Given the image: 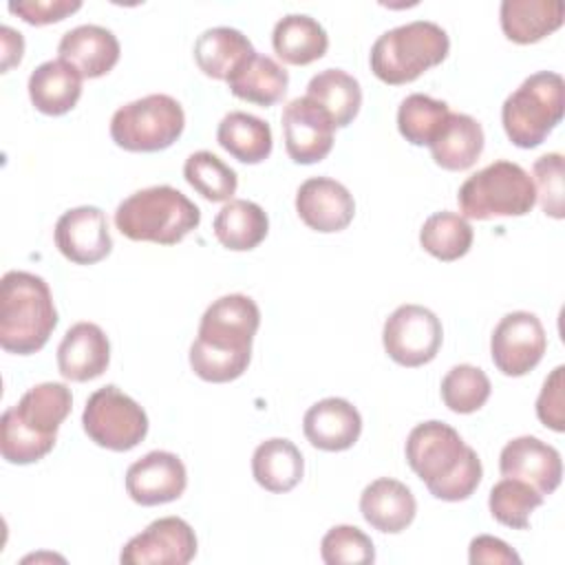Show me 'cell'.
Instances as JSON below:
<instances>
[{"label": "cell", "instance_id": "obj_21", "mask_svg": "<svg viewBox=\"0 0 565 565\" xmlns=\"http://www.w3.org/2000/svg\"><path fill=\"white\" fill-rule=\"evenodd\" d=\"M57 53L60 60L71 64L82 77L95 79L115 68L121 49L110 29L99 24H79L62 35Z\"/></svg>", "mask_w": 565, "mask_h": 565}, {"label": "cell", "instance_id": "obj_28", "mask_svg": "<svg viewBox=\"0 0 565 565\" xmlns=\"http://www.w3.org/2000/svg\"><path fill=\"white\" fill-rule=\"evenodd\" d=\"M271 46L285 64L305 66L327 53L329 35L316 18L305 13H289L276 22Z\"/></svg>", "mask_w": 565, "mask_h": 565}, {"label": "cell", "instance_id": "obj_16", "mask_svg": "<svg viewBox=\"0 0 565 565\" xmlns=\"http://www.w3.org/2000/svg\"><path fill=\"white\" fill-rule=\"evenodd\" d=\"M188 486L183 461L168 450H152L128 466L126 492L139 505H161L179 499Z\"/></svg>", "mask_w": 565, "mask_h": 565}, {"label": "cell", "instance_id": "obj_8", "mask_svg": "<svg viewBox=\"0 0 565 565\" xmlns=\"http://www.w3.org/2000/svg\"><path fill=\"white\" fill-rule=\"evenodd\" d=\"M457 203L463 218L523 216L534 207L536 190L532 177L519 163L499 159L461 183Z\"/></svg>", "mask_w": 565, "mask_h": 565}, {"label": "cell", "instance_id": "obj_3", "mask_svg": "<svg viewBox=\"0 0 565 565\" xmlns=\"http://www.w3.org/2000/svg\"><path fill=\"white\" fill-rule=\"evenodd\" d=\"M73 406L71 388L62 382L31 386L15 406L0 417V452L15 466L35 463L46 457L57 439L60 424Z\"/></svg>", "mask_w": 565, "mask_h": 565}, {"label": "cell", "instance_id": "obj_22", "mask_svg": "<svg viewBox=\"0 0 565 565\" xmlns=\"http://www.w3.org/2000/svg\"><path fill=\"white\" fill-rule=\"evenodd\" d=\"M360 512L373 530L397 534L413 523L417 501L406 483L391 477H380L362 490Z\"/></svg>", "mask_w": 565, "mask_h": 565}, {"label": "cell", "instance_id": "obj_11", "mask_svg": "<svg viewBox=\"0 0 565 565\" xmlns=\"http://www.w3.org/2000/svg\"><path fill=\"white\" fill-rule=\"evenodd\" d=\"M441 340V320L422 305H399L382 329L384 351L393 362L408 369L433 362Z\"/></svg>", "mask_w": 565, "mask_h": 565}, {"label": "cell", "instance_id": "obj_39", "mask_svg": "<svg viewBox=\"0 0 565 565\" xmlns=\"http://www.w3.org/2000/svg\"><path fill=\"white\" fill-rule=\"evenodd\" d=\"M534 190L541 207L552 218H563V154L547 152L534 161Z\"/></svg>", "mask_w": 565, "mask_h": 565}, {"label": "cell", "instance_id": "obj_14", "mask_svg": "<svg viewBox=\"0 0 565 565\" xmlns=\"http://www.w3.org/2000/svg\"><path fill=\"white\" fill-rule=\"evenodd\" d=\"M285 150L291 161L309 166L322 161L333 148L335 124L329 113L307 95L291 99L280 115Z\"/></svg>", "mask_w": 565, "mask_h": 565}, {"label": "cell", "instance_id": "obj_34", "mask_svg": "<svg viewBox=\"0 0 565 565\" xmlns=\"http://www.w3.org/2000/svg\"><path fill=\"white\" fill-rule=\"evenodd\" d=\"M450 108L446 102L424 93H413L397 108V130L413 146H430L441 132Z\"/></svg>", "mask_w": 565, "mask_h": 565}, {"label": "cell", "instance_id": "obj_19", "mask_svg": "<svg viewBox=\"0 0 565 565\" xmlns=\"http://www.w3.org/2000/svg\"><path fill=\"white\" fill-rule=\"evenodd\" d=\"M302 430L313 448L340 452L360 439L362 417L349 399L324 397L307 408Z\"/></svg>", "mask_w": 565, "mask_h": 565}, {"label": "cell", "instance_id": "obj_37", "mask_svg": "<svg viewBox=\"0 0 565 565\" xmlns=\"http://www.w3.org/2000/svg\"><path fill=\"white\" fill-rule=\"evenodd\" d=\"M492 384L483 369L472 364L452 366L441 380V399L444 404L459 415L479 411L490 397Z\"/></svg>", "mask_w": 565, "mask_h": 565}, {"label": "cell", "instance_id": "obj_17", "mask_svg": "<svg viewBox=\"0 0 565 565\" xmlns=\"http://www.w3.org/2000/svg\"><path fill=\"white\" fill-rule=\"evenodd\" d=\"M499 470L503 477L521 479L547 497L561 483L563 461L554 446L539 437L523 435L503 446L499 455Z\"/></svg>", "mask_w": 565, "mask_h": 565}, {"label": "cell", "instance_id": "obj_2", "mask_svg": "<svg viewBox=\"0 0 565 565\" xmlns=\"http://www.w3.org/2000/svg\"><path fill=\"white\" fill-rule=\"evenodd\" d=\"M406 461L441 501H463L481 483V459L446 422L417 424L406 437Z\"/></svg>", "mask_w": 565, "mask_h": 565}, {"label": "cell", "instance_id": "obj_38", "mask_svg": "<svg viewBox=\"0 0 565 565\" xmlns=\"http://www.w3.org/2000/svg\"><path fill=\"white\" fill-rule=\"evenodd\" d=\"M320 556L327 565H369L375 561V547L355 525H333L320 543Z\"/></svg>", "mask_w": 565, "mask_h": 565}, {"label": "cell", "instance_id": "obj_23", "mask_svg": "<svg viewBox=\"0 0 565 565\" xmlns=\"http://www.w3.org/2000/svg\"><path fill=\"white\" fill-rule=\"evenodd\" d=\"M82 75L64 60L42 62L29 75V99L35 110L57 117L75 108L82 97Z\"/></svg>", "mask_w": 565, "mask_h": 565}, {"label": "cell", "instance_id": "obj_18", "mask_svg": "<svg viewBox=\"0 0 565 565\" xmlns=\"http://www.w3.org/2000/svg\"><path fill=\"white\" fill-rule=\"evenodd\" d=\"M296 212L307 227L331 234L349 227L355 214V201L340 181L311 177L296 192Z\"/></svg>", "mask_w": 565, "mask_h": 565}, {"label": "cell", "instance_id": "obj_4", "mask_svg": "<svg viewBox=\"0 0 565 565\" xmlns=\"http://www.w3.org/2000/svg\"><path fill=\"white\" fill-rule=\"evenodd\" d=\"M55 327L57 311L46 280L22 269L7 271L0 280V347L31 355L49 342Z\"/></svg>", "mask_w": 565, "mask_h": 565}, {"label": "cell", "instance_id": "obj_25", "mask_svg": "<svg viewBox=\"0 0 565 565\" xmlns=\"http://www.w3.org/2000/svg\"><path fill=\"white\" fill-rule=\"evenodd\" d=\"M563 2L558 0H503L499 22L508 40L534 44L563 24Z\"/></svg>", "mask_w": 565, "mask_h": 565}, {"label": "cell", "instance_id": "obj_43", "mask_svg": "<svg viewBox=\"0 0 565 565\" xmlns=\"http://www.w3.org/2000/svg\"><path fill=\"white\" fill-rule=\"evenodd\" d=\"M0 38H2V73H7L13 64H20L24 53V40L20 31L7 24L0 26Z\"/></svg>", "mask_w": 565, "mask_h": 565}, {"label": "cell", "instance_id": "obj_31", "mask_svg": "<svg viewBox=\"0 0 565 565\" xmlns=\"http://www.w3.org/2000/svg\"><path fill=\"white\" fill-rule=\"evenodd\" d=\"M216 141L241 163L265 161L271 154L274 146L269 124L243 110H232L218 121Z\"/></svg>", "mask_w": 565, "mask_h": 565}, {"label": "cell", "instance_id": "obj_9", "mask_svg": "<svg viewBox=\"0 0 565 565\" xmlns=\"http://www.w3.org/2000/svg\"><path fill=\"white\" fill-rule=\"evenodd\" d=\"M185 128L181 104L166 95L152 93L128 102L110 119L113 141L128 152H159L170 148Z\"/></svg>", "mask_w": 565, "mask_h": 565}, {"label": "cell", "instance_id": "obj_6", "mask_svg": "<svg viewBox=\"0 0 565 565\" xmlns=\"http://www.w3.org/2000/svg\"><path fill=\"white\" fill-rule=\"evenodd\" d=\"M450 51L448 33L430 20H413L384 31L371 46L373 75L391 86L408 84L441 64Z\"/></svg>", "mask_w": 565, "mask_h": 565}, {"label": "cell", "instance_id": "obj_32", "mask_svg": "<svg viewBox=\"0 0 565 565\" xmlns=\"http://www.w3.org/2000/svg\"><path fill=\"white\" fill-rule=\"evenodd\" d=\"M307 97L322 106L335 128L349 126L362 106L360 82L342 68H324L307 84Z\"/></svg>", "mask_w": 565, "mask_h": 565}, {"label": "cell", "instance_id": "obj_20", "mask_svg": "<svg viewBox=\"0 0 565 565\" xmlns=\"http://www.w3.org/2000/svg\"><path fill=\"white\" fill-rule=\"evenodd\" d=\"M110 362V342L95 322H75L57 347V369L64 380L88 382L99 377Z\"/></svg>", "mask_w": 565, "mask_h": 565}, {"label": "cell", "instance_id": "obj_35", "mask_svg": "<svg viewBox=\"0 0 565 565\" xmlns=\"http://www.w3.org/2000/svg\"><path fill=\"white\" fill-rule=\"evenodd\" d=\"M543 494L530 483L512 477L497 481L488 497V508L494 521L512 530H525L530 525V514L543 503Z\"/></svg>", "mask_w": 565, "mask_h": 565}, {"label": "cell", "instance_id": "obj_12", "mask_svg": "<svg viewBox=\"0 0 565 565\" xmlns=\"http://www.w3.org/2000/svg\"><path fill=\"white\" fill-rule=\"evenodd\" d=\"M547 349V335L541 320L530 311L505 313L490 338V355L494 366L508 377L530 373Z\"/></svg>", "mask_w": 565, "mask_h": 565}, {"label": "cell", "instance_id": "obj_24", "mask_svg": "<svg viewBox=\"0 0 565 565\" xmlns=\"http://www.w3.org/2000/svg\"><path fill=\"white\" fill-rule=\"evenodd\" d=\"M225 82L234 97L265 108L274 106L285 97L289 86V73L274 57L254 51L236 66V71Z\"/></svg>", "mask_w": 565, "mask_h": 565}, {"label": "cell", "instance_id": "obj_36", "mask_svg": "<svg viewBox=\"0 0 565 565\" xmlns=\"http://www.w3.org/2000/svg\"><path fill=\"white\" fill-rule=\"evenodd\" d=\"M183 177L194 192L212 203L230 201L236 192V172L210 150L192 152L183 163Z\"/></svg>", "mask_w": 565, "mask_h": 565}, {"label": "cell", "instance_id": "obj_15", "mask_svg": "<svg viewBox=\"0 0 565 565\" xmlns=\"http://www.w3.org/2000/svg\"><path fill=\"white\" fill-rule=\"evenodd\" d=\"M55 247L75 265H95L113 249L106 214L95 205L66 210L53 230Z\"/></svg>", "mask_w": 565, "mask_h": 565}, {"label": "cell", "instance_id": "obj_41", "mask_svg": "<svg viewBox=\"0 0 565 565\" xmlns=\"http://www.w3.org/2000/svg\"><path fill=\"white\" fill-rule=\"evenodd\" d=\"M563 366H556L543 382V388L536 399V417L552 430H565L563 415Z\"/></svg>", "mask_w": 565, "mask_h": 565}, {"label": "cell", "instance_id": "obj_5", "mask_svg": "<svg viewBox=\"0 0 565 565\" xmlns=\"http://www.w3.org/2000/svg\"><path fill=\"white\" fill-rule=\"evenodd\" d=\"M201 223V210L172 185L132 192L115 210L117 230L130 241L177 245Z\"/></svg>", "mask_w": 565, "mask_h": 565}, {"label": "cell", "instance_id": "obj_26", "mask_svg": "<svg viewBox=\"0 0 565 565\" xmlns=\"http://www.w3.org/2000/svg\"><path fill=\"white\" fill-rule=\"evenodd\" d=\"M483 128L466 113H450L441 132L428 146L435 163L444 170H468L483 152Z\"/></svg>", "mask_w": 565, "mask_h": 565}, {"label": "cell", "instance_id": "obj_1", "mask_svg": "<svg viewBox=\"0 0 565 565\" xmlns=\"http://www.w3.org/2000/svg\"><path fill=\"white\" fill-rule=\"evenodd\" d=\"M260 324L258 305L245 294L216 298L201 316L190 347L192 371L214 384L241 377L252 360V340Z\"/></svg>", "mask_w": 565, "mask_h": 565}, {"label": "cell", "instance_id": "obj_29", "mask_svg": "<svg viewBox=\"0 0 565 565\" xmlns=\"http://www.w3.org/2000/svg\"><path fill=\"white\" fill-rule=\"evenodd\" d=\"M212 230L223 247L232 252H249L265 241L269 218L258 203L247 199H230L214 216Z\"/></svg>", "mask_w": 565, "mask_h": 565}, {"label": "cell", "instance_id": "obj_30", "mask_svg": "<svg viewBox=\"0 0 565 565\" xmlns=\"http://www.w3.org/2000/svg\"><path fill=\"white\" fill-rule=\"evenodd\" d=\"M194 62L212 79H227L236 66L254 53L252 42L238 29L212 26L194 42Z\"/></svg>", "mask_w": 565, "mask_h": 565}, {"label": "cell", "instance_id": "obj_40", "mask_svg": "<svg viewBox=\"0 0 565 565\" xmlns=\"http://www.w3.org/2000/svg\"><path fill=\"white\" fill-rule=\"evenodd\" d=\"M82 9L79 0H20L9 2V11L22 18L26 24L44 26L64 20L66 15Z\"/></svg>", "mask_w": 565, "mask_h": 565}, {"label": "cell", "instance_id": "obj_10", "mask_svg": "<svg viewBox=\"0 0 565 565\" xmlns=\"http://www.w3.org/2000/svg\"><path fill=\"white\" fill-rule=\"evenodd\" d=\"M82 426L88 439L97 446L126 452L146 439L148 415L121 388L106 384L86 399Z\"/></svg>", "mask_w": 565, "mask_h": 565}, {"label": "cell", "instance_id": "obj_13", "mask_svg": "<svg viewBox=\"0 0 565 565\" xmlns=\"http://www.w3.org/2000/svg\"><path fill=\"white\" fill-rule=\"evenodd\" d=\"M196 556V534L181 516H161L121 550L124 565H185Z\"/></svg>", "mask_w": 565, "mask_h": 565}, {"label": "cell", "instance_id": "obj_33", "mask_svg": "<svg viewBox=\"0 0 565 565\" xmlns=\"http://www.w3.org/2000/svg\"><path fill=\"white\" fill-rule=\"evenodd\" d=\"M472 238L475 234L468 218L448 210L430 214L419 230L422 247L444 263L466 256L472 247Z\"/></svg>", "mask_w": 565, "mask_h": 565}, {"label": "cell", "instance_id": "obj_7", "mask_svg": "<svg viewBox=\"0 0 565 565\" xmlns=\"http://www.w3.org/2000/svg\"><path fill=\"white\" fill-rule=\"evenodd\" d=\"M565 84L554 71L532 73L512 90L501 106V124L508 139L519 148H536L561 124Z\"/></svg>", "mask_w": 565, "mask_h": 565}, {"label": "cell", "instance_id": "obj_42", "mask_svg": "<svg viewBox=\"0 0 565 565\" xmlns=\"http://www.w3.org/2000/svg\"><path fill=\"white\" fill-rule=\"evenodd\" d=\"M468 561L472 565H477V563H521L519 554L505 541L490 536V534H479L470 541Z\"/></svg>", "mask_w": 565, "mask_h": 565}, {"label": "cell", "instance_id": "obj_27", "mask_svg": "<svg viewBox=\"0 0 565 565\" xmlns=\"http://www.w3.org/2000/svg\"><path fill=\"white\" fill-rule=\"evenodd\" d=\"M252 475L267 492H289L305 475L302 452L285 437L265 439L252 455Z\"/></svg>", "mask_w": 565, "mask_h": 565}]
</instances>
